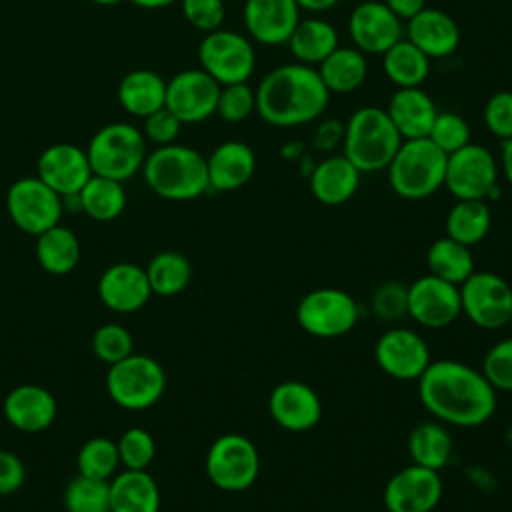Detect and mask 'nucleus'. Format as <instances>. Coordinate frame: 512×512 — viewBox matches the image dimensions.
Segmentation results:
<instances>
[{"instance_id": "49", "label": "nucleus", "mask_w": 512, "mask_h": 512, "mask_svg": "<svg viewBox=\"0 0 512 512\" xmlns=\"http://www.w3.org/2000/svg\"><path fill=\"white\" fill-rule=\"evenodd\" d=\"M180 128H182V122L164 106L144 118L142 134L146 142H152L156 146H166L176 142Z\"/></svg>"}, {"instance_id": "24", "label": "nucleus", "mask_w": 512, "mask_h": 512, "mask_svg": "<svg viewBox=\"0 0 512 512\" xmlns=\"http://www.w3.org/2000/svg\"><path fill=\"white\" fill-rule=\"evenodd\" d=\"M406 34V38L430 60L454 54L460 44V28L456 20L442 10L428 6L406 22Z\"/></svg>"}, {"instance_id": "40", "label": "nucleus", "mask_w": 512, "mask_h": 512, "mask_svg": "<svg viewBox=\"0 0 512 512\" xmlns=\"http://www.w3.org/2000/svg\"><path fill=\"white\" fill-rule=\"evenodd\" d=\"M62 502L66 512H110V480L78 474L64 488Z\"/></svg>"}, {"instance_id": "44", "label": "nucleus", "mask_w": 512, "mask_h": 512, "mask_svg": "<svg viewBox=\"0 0 512 512\" xmlns=\"http://www.w3.org/2000/svg\"><path fill=\"white\" fill-rule=\"evenodd\" d=\"M480 372L496 392H512V336L488 348Z\"/></svg>"}, {"instance_id": "32", "label": "nucleus", "mask_w": 512, "mask_h": 512, "mask_svg": "<svg viewBox=\"0 0 512 512\" xmlns=\"http://www.w3.org/2000/svg\"><path fill=\"white\" fill-rule=\"evenodd\" d=\"M316 70L330 94L354 92L368 76L366 56L354 46H338L316 66Z\"/></svg>"}, {"instance_id": "2", "label": "nucleus", "mask_w": 512, "mask_h": 512, "mask_svg": "<svg viewBox=\"0 0 512 512\" xmlns=\"http://www.w3.org/2000/svg\"><path fill=\"white\" fill-rule=\"evenodd\" d=\"M330 92L318 70L300 62L270 70L256 88V114L270 126H302L324 114Z\"/></svg>"}, {"instance_id": "27", "label": "nucleus", "mask_w": 512, "mask_h": 512, "mask_svg": "<svg viewBox=\"0 0 512 512\" xmlns=\"http://www.w3.org/2000/svg\"><path fill=\"white\" fill-rule=\"evenodd\" d=\"M362 172L344 156H328L310 172V192L324 206L348 202L360 186Z\"/></svg>"}, {"instance_id": "51", "label": "nucleus", "mask_w": 512, "mask_h": 512, "mask_svg": "<svg viewBox=\"0 0 512 512\" xmlns=\"http://www.w3.org/2000/svg\"><path fill=\"white\" fill-rule=\"evenodd\" d=\"M344 138V124L330 118L326 122H322L314 134V146L318 150H330L336 144H340Z\"/></svg>"}, {"instance_id": "52", "label": "nucleus", "mask_w": 512, "mask_h": 512, "mask_svg": "<svg viewBox=\"0 0 512 512\" xmlns=\"http://www.w3.org/2000/svg\"><path fill=\"white\" fill-rule=\"evenodd\" d=\"M384 4L402 20L408 22L420 10L426 8V0H384Z\"/></svg>"}, {"instance_id": "37", "label": "nucleus", "mask_w": 512, "mask_h": 512, "mask_svg": "<svg viewBox=\"0 0 512 512\" xmlns=\"http://www.w3.org/2000/svg\"><path fill=\"white\" fill-rule=\"evenodd\" d=\"M426 264L430 274L460 286L474 272V254L470 246L442 236L430 244Z\"/></svg>"}, {"instance_id": "42", "label": "nucleus", "mask_w": 512, "mask_h": 512, "mask_svg": "<svg viewBox=\"0 0 512 512\" xmlns=\"http://www.w3.org/2000/svg\"><path fill=\"white\" fill-rule=\"evenodd\" d=\"M120 464L126 470H146L156 454L154 438L144 428H128L116 440Z\"/></svg>"}, {"instance_id": "7", "label": "nucleus", "mask_w": 512, "mask_h": 512, "mask_svg": "<svg viewBox=\"0 0 512 512\" xmlns=\"http://www.w3.org/2000/svg\"><path fill=\"white\" fill-rule=\"evenodd\" d=\"M166 390V374L158 360L146 354H130L110 364L106 372V392L114 404L126 410H146L154 406Z\"/></svg>"}, {"instance_id": "21", "label": "nucleus", "mask_w": 512, "mask_h": 512, "mask_svg": "<svg viewBox=\"0 0 512 512\" xmlns=\"http://www.w3.org/2000/svg\"><path fill=\"white\" fill-rule=\"evenodd\" d=\"M300 6L296 0H246L244 26L252 40L266 46L286 44L300 22Z\"/></svg>"}, {"instance_id": "10", "label": "nucleus", "mask_w": 512, "mask_h": 512, "mask_svg": "<svg viewBox=\"0 0 512 512\" xmlns=\"http://www.w3.org/2000/svg\"><path fill=\"white\" fill-rule=\"evenodd\" d=\"M444 186L456 200H490L498 192V162L476 142L448 154Z\"/></svg>"}, {"instance_id": "22", "label": "nucleus", "mask_w": 512, "mask_h": 512, "mask_svg": "<svg viewBox=\"0 0 512 512\" xmlns=\"http://www.w3.org/2000/svg\"><path fill=\"white\" fill-rule=\"evenodd\" d=\"M98 296L112 312L130 314L140 310L152 296L146 270L134 262L108 266L98 280Z\"/></svg>"}, {"instance_id": "26", "label": "nucleus", "mask_w": 512, "mask_h": 512, "mask_svg": "<svg viewBox=\"0 0 512 512\" xmlns=\"http://www.w3.org/2000/svg\"><path fill=\"white\" fill-rule=\"evenodd\" d=\"M386 112L396 126L402 140H414V138H426L430 134V128L438 116V108L434 100L428 96L422 86L416 88H398L388 106Z\"/></svg>"}, {"instance_id": "55", "label": "nucleus", "mask_w": 512, "mask_h": 512, "mask_svg": "<svg viewBox=\"0 0 512 512\" xmlns=\"http://www.w3.org/2000/svg\"><path fill=\"white\" fill-rule=\"evenodd\" d=\"M132 4L146 8V10H156V8H166L170 4H174L176 0H130Z\"/></svg>"}, {"instance_id": "38", "label": "nucleus", "mask_w": 512, "mask_h": 512, "mask_svg": "<svg viewBox=\"0 0 512 512\" xmlns=\"http://www.w3.org/2000/svg\"><path fill=\"white\" fill-rule=\"evenodd\" d=\"M144 270H146L152 294H158L164 298L180 294L190 284V278H192L190 260L176 250L158 252L156 256L150 258Z\"/></svg>"}, {"instance_id": "5", "label": "nucleus", "mask_w": 512, "mask_h": 512, "mask_svg": "<svg viewBox=\"0 0 512 512\" xmlns=\"http://www.w3.org/2000/svg\"><path fill=\"white\" fill-rule=\"evenodd\" d=\"M448 154L430 138L402 140L388 164L390 188L404 200H424L444 186Z\"/></svg>"}, {"instance_id": "45", "label": "nucleus", "mask_w": 512, "mask_h": 512, "mask_svg": "<svg viewBox=\"0 0 512 512\" xmlns=\"http://www.w3.org/2000/svg\"><path fill=\"white\" fill-rule=\"evenodd\" d=\"M426 138H430L446 154H452V152L460 150L462 146H466L468 142H472L468 122L460 114L450 112V110L438 112V116L430 128V134Z\"/></svg>"}, {"instance_id": "34", "label": "nucleus", "mask_w": 512, "mask_h": 512, "mask_svg": "<svg viewBox=\"0 0 512 512\" xmlns=\"http://www.w3.org/2000/svg\"><path fill=\"white\" fill-rule=\"evenodd\" d=\"M382 68L396 88H416L430 74V58L408 38H400L382 54Z\"/></svg>"}, {"instance_id": "28", "label": "nucleus", "mask_w": 512, "mask_h": 512, "mask_svg": "<svg viewBox=\"0 0 512 512\" xmlns=\"http://www.w3.org/2000/svg\"><path fill=\"white\" fill-rule=\"evenodd\" d=\"M110 512H160V488L146 470L116 472L110 478Z\"/></svg>"}, {"instance_id": "36", "label": "nucleus", "mask_w": 512, "mask_h": 512, "mask_svg": "<svg viewBox=\"0 0 512 512\" xmlns=\"http://www.w3.org/2000/svg\"><path fill=\"white\" fill-rule=\"evenodd\" d=\"M492 224V212L486 200H456L446 214V236L474 246L486 238Z\"/></svg>"}, {"instance_id": "1", "label": "nucleus", "mask_w": 512, "mask_h": 512, "mask_svg": "<svg viewBox=\"0 0 512 512\" xmlns=\"http://www.w3.org/2000/svg\"><path fill=\"white\" fill-rule=\"evenodd\" d=\"M418 382L422 406L442 424L474 428L488 422L498 404V392L484 374L454 358L432 360Z\"/></svg>"}, {"instance_id": "15", "label": "nucleus", "mask_w": 512, "mask_h": 512, "mask_svg": "<svg viewBox=\"0 0 512 512\" xmlns=\"http://www.w3.org/2000/svg\"><path fill=\"white\" fill-rule=\"evenodd\" d=\"M378 368L394 380H418L432 362L426 340L410 328H388L374 344Z\"/></svg>"}, {"instance_id": "11", "label": "nucleus", "mask_w": 512, "mask_h": 512, "mask_svg": "<svg viewBox=\"0 0 512 512\" xmlns=\"http://www.w3.org/2000/svg\"><path fill=\"white\" fill-rule=\"evenodd\" d=\"M6 210L16 228L38 236L60 224L64 198L38 176H22L6 192Z\"/></svg>"}, {"instance_id": "43", "label": "nucleus", "mask_w": 512, "mask_h": 512, "mask_svg": "<svg viewBox=\"0 0 512 512\" xmlns=\"http://www.w3.org/2000/svg\"><path fill=\"white\" fill-rule=\"evenodd\" d=\"M256 112V90L248 82L220 86L216 114L230 124L244 122Z\"/></svg>"}, {"instance_id": "31", "label": "nucleus", "mask_w": 512, "mask_h": 512, "mask_svg": "<svg viewBox=\"0 0 512 512\" xmlns=\"http://www.w3.org/2000/svg\"><path fill=\"white\" fill-rule=\"evenodd\" d=\"M120 106L138 118L164 108L166 80L152 70H132L118 84Z\"/></svg>"}, {"instance_id": "17", "label": "nucleus", "mask_w": 512, "mask_h": 512, "mask_svg": "<svg viewBox=\"0 0 512 512\" xmlns=\"http://www.w3.org/2000/svg\"><path fill=\"white\" fill-rule=\"evenodd\" d=\"M462 314L460 290L434 274L418 276L408 286V316L422 328H446Z\"/></svg>"}, {"instance_id": "46", "label": "nucleus", "mask_w": 512, "mask_h": 512, "mask_svg": "<svg viewBox=\"0 0 512 512\" xmlns=\"http://www.w3.org/2000/svg\"><path fill=\"white\" fill-rule=\"evenodd\" d=\"M372 312L382 322H396L408 316V286L388 280L372 294Z\"/></svg>"}, {"instance_id": "23", "label": "nucleus", "mask_w": 512, "mask_h": 512, "mask_svg": "<svg viewBox=\"0 0 512 512\" xmlns=\"http://www.w3.org/2000/svg\"><path fill=\"white\" fill-rule=\"evenodd\" d=\"M56 398L50 390L36 384H20L4 398V416L20 432H42L56 418Z\"/></svg>"}, {"instance_id": "8", "label": "nucleus", "mask_w": 512, "mask_h": 512, "mask_svg": "<svg viewBox=\"0 0 512 512\" xmlns=\"http://www.w3.org/2000/svg\"><path fill=\"white\" fill-rule=\"evenodd\" d=\"M206 476L224 492L248 490L260 472V454L256 444L244 434H222L206 452Z\"/></svg>"}, {"instance_id": "29", "label": "nucleus", "mask_w": 512, "mask_h": 512, "mask_svg": "<svg viewBox=\"0 0 512 512\" xmlns=\"http://www.w3.org/2000/svg\"><path fill=\"white\" fill-rule=\"evenodd\" d=\"M406 448L414 464L440 472L452 460L454 440L446 424L434 418L418 422L408 432Z\"/></svg>"}, {"instance_id": "19", "label": "nucleus", "mask_w": 512, "mask_h": 512, "mask_svg": "<svg viewBox=\"0 0 512 512\" xmlns=\"http://www.w3.org/2000/svg\"><path fill=\"white\" fill-rule=\"evenodd\" d=\"M348 32L364 54H384L402 38V20L378 0H364L350 12Z\"/></svg>"}, {"instance_id": "53", "label": "nucleus", "mask_w": 512, "mask_h": 512, "mask_svg": "<svg viewBox=\"0 0 512 512\" xmlns=\"http://www.w3.org/2000/svg\"><path fill=\"white\" fill-rule=\"evenodd\" d=\"M300 10H308L312 14H320V12H326L330 8H334L340 0H296Z\"/></svg>"}, {"instance_id": "4", "label": "nucleus", "mask_w": 512, "mask_h": 512, "mask_svg": "<svg viewBox=\"0 0 512 512\" xmlns=\"http://www.w3.org/2000/svg\"><path fill=\"white\" fill-rule=\"evenodd\" d=\"M344 156L362 172L386 170L402 144L386 108L362 106L344 124Z\"/></svg>"}, {"instance_id": "9", "label": "nucleus", "mask_w": 512, "mask_h": 512, "mask_svg": "<svg viewBox=\"0 0 512 512\" xmlns=\"http://www.w3.org/2000/svg\"><path fill=\"white\" fill-rule=\"evenodd\" d=\"M358 304L346 290L316 288L296 304L298 326L314 338H340L358 322Z\"/></svg>"}, {"instance_id": "50", "label": "nucleus", "mask_w": 512, "mask_h": 512, "mask_svg": "<svg viewBox=\"0 0 512 512\" xmlns=\"http://www.w3.org/2000/svg\"><path fill=\"white\" fill-rule=\"evenodd\" d=\"M26 468L20 456L12 450H0V496H10L22 488Z\"/></svg>"}, {"instance_id": "47", "label": "nucleus", "mask_w": 512, "mask_h": 512, "mask_svg": "<svg viewBox=\"0 0 512 512\" xmlns=\"http://www.w3.org/2000/svg\"><path fill=\"white\" fill-rule=\"evenodd\" d=\"M182 14L190 26L208 34L222 28L226 8L222 0H182Z\"/></svg>"}, {"instance_id": "16", "label": "nucleus", "mask_w": 512, "mask_h": 512, "mask_svg": "<svg viewBox=\"0 0 512 512\" xmlns=\"http://www.w3.org/2000/svg\"><path fill=\"white\" fill-rule=\"evenodd\" d=\"M220 84L202 68H190L174 74L166 82L164 106L182 122L196 124L216 114Z\"/></svg>"}, {"instance_id": "39", "label": "nucleus", "mask_w": 512, "mask_h": 512, "mask_svg": "<svg viewBox=\"0 0 512 512\" xmlns=\"http://www.w3.org/2000/svg\"><path fill=\"white\" fill-rule=\"evenodd\" d=\"M76 466H78V474L82 476L96 478V480H110L120 466L116 442L106 436H94L86 440L78 450Z\"/></svg>"}, {"instance_id": "48", "label": "nucleus", "mask_w": 512, "mask_h": 512, "mask_svg": "<svg viewBox=\"0 0 512 512\" xmlns=\"http://www.w3.org/2000/svg\"><path fill=\"white\" fill-rule=\"evenodd\" d=\"M484 122L488 130L502 142L512 138V92H494L484 106Z\"/></svg>"}, {"instance_id": "3", "label": "nucleus", "mask_w": 512, "mask_h": 512, "mask_svg": "<svg viewBox=\"0 0 512 512\" xmlns=\"http://www.w3.org/2000/svg\"><path fill=\"white\" fill-rule=\"evenodd\" d=\"M148 188L164 200H194L210 190L206 158L184 144L156 146L142 166Z\"/></svg>"}, {"instance_id": "18", "label": "nucleus", "mask_w": 512, "mask_h": 512, "mask_svg": "<svg viewBox=\"0 0 512 512\" xmlns=\"http://www.w3.org/2000/svg\"><path fill=\"white\" fill-rule=\"evenodd\" d=\"M268 412L282 430L308 432L322 418V402L310 384L284 380L270 390Z\"/></svg>"}, {"instance_id": "57", "label": "nucleus", "mask_w": 512, "mask_h": 512, "mask_svg": "<svg viewBox=\"0 0 512 512\" xmlns=\"http://www.w3.org/2000/svg\"><path fill=\"white\" fill-rule=\"evenodd\" d=\"M508 324H510V326H512V312H510V320H508Z\"/></svg>"}, {"instance_id": "41", "label": "nucleus", "mask_w": 512, "mask_h": 512, "mask_svg": "<svg viewBox=\"0 0 512 512\" xmlns=\"http://www.w3.org/2000/svg\"><path fill=\"white\" fill-rule=\"evenodd\" d=\"M92 352L104 364H116L134 352V340L128 328L116 322L102 324L92 336Z\"/></svg>"}, {"instance_id": "54", "label": "nucleus", "mask_w": 512, "mask_h": 512, "mask_svg": "<svg viewBox=\"0 0 512 512\" xmlns=\"http://www.w3.org/2000/svg\"><path fill=\"white\" fill-rule=\"evenodd\" d=\"M500 164L506 176V182L512 186V138L502 142V156H500Z\"/></svg>"}, {"instance_id": "6", "label": "nucleus", "mask_w": 512, "mask_h": 512, "mask_svg": "<svg viewBox=\"0 0 512 512\" xmlns=\"http://www.w3.org/2000/svg\"><path fill=\"white\" fill-rule=\"evenodd\" d=\"M86 154L94 174L126 182L142 170L148 150L140 128L128 122H112L96 130Z\"/></svg>"}, {"instance_id": "13", "label": "nucleus", "mask_w": 512, "mask_h": 512, "mask_svg": "<svg viewBox=\"0 0 512 512\" xmlns=\"http://www.w3.org/2000/svg\"><path fill=\"white\" fill-rule=\"evenodd\" d=\"M462 314L478 328H504L512 312V288L494 272H472L460 286Z\"/></svg>"}, {"instance_id": "33", "label": "nucleus", "mask_w": 512, "mask_h": 512, "mask_svg": "<svg viewBox=\"0 0 512 512\" xmlns=\"http://www.w3.org/2000/svg\"><path fill=\"white\" fill-rule=\"evenodd\" d=\"M36 260L48 274L62 276L72 272L80 260L78 236L62 224L48 228L36 236Z\"/></svg>"}, {"instance_id": "20", "label": "nucleus", "mask_w": 512, "mask_h": 512, "mask_svg": "<svg viewBox=\"0 0 512 512\" xmlns=\"http://www.w3.org/2000/svg\"><path fill=\"white\" fill-rule=\"evenodd\" d=\"M92 174L86 150L70 142L48 146L36 164V176L62 198L76 196Z\"/></svg>"}, {"instance_id": "30", "label": "nucleus", "mask_w": 512, "mask_h": 512, "mask_svg": "<svg viewBox=\"0 0 512 512\" xmlns=\"http://www.w3.org/2000/svg\"><path fill=\"white\" fill-rule=\"evenodd\" d=\"M286 44L296 62L306 66H318L340 46L336 28L318 16L300 18Z\"/></svg>"}, {"instance_id": "35", "label": "nucleus", "mask_w": 512, "mask_h": 512, "mask_svg": "<svg viewBox=\"0 0 512 512\" xmlns=\"http://www.w3.org/2000/svg\"><path fill=\"white\" fill-rule=\"evenodd\" d=\"M122 184L124 182L92 174L78 192L80 210L96 222L116 220L126 208V190Z\"/></svg>"}, {"instance_id": "25", "label": "nucleus", "mask_w": 512, "mask_h": 512, "mask_svg": "<svg viewBox=\"0 0 512 512\" xmlns=\"http://www.w3.org/2000/svg\"><path fill=\"white\" fill-rule=\"evenodd\" d=\"M206 168L210 190L232 192L250 182L256 170V156L246 142L226 140L210 152Z\"/></svg>"}, {"instance_id": "12", "label": "nucleus", "mask_w": 512, "mask_h": 512, "mask_svg": "<svg viewBox=\"0 0 512 512\" xmlns=\"http://www.w3.org/2000/svg\"><path fill=\"white\" fill-rule=\"evenodd\" d=\"M200 68L220 86L248 82L256 68V52L248 36L218 28L204 34L198 46Z\"/></svg>"}, {"instance_id": "56", "label": "nucleus", "mask_w": 512, "mask_h": 512, "mask_svg": "<svg viewBox=\"0 0 512 512\" xmlns=\"http://www.w3.org/2000/svg\"><path fill=\"white\" fill-rule=\"evenodd\" d=\"M94 4H100V6H116V4H120L122 0H92Z\"/></svg>"}, {"instance_id": "14", "label": "nucleus", "mask_w": 512, "mask_h": 512, "mask_svg": "<svg viewBox=\"0 0 512 512\" xmlns=\"http://www.w3.org/2000/svg\"><path fill=\"white\" fill-rule=\"evenodd\" d=\"M442 494L440 472L410 462L388 478L382 490V504L388 512H432Z\"/></svg>"}]
</instances>
